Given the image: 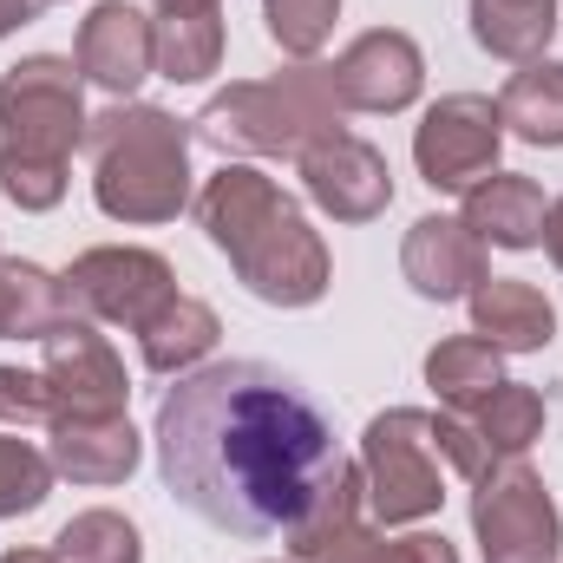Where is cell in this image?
I'll return each mask as SVG.
<instances>
[{
    "label": "cell",
    "mask_w": 563,
    "mask_h": 563,
    "mask_svg": "<svg viewBox=\"0 0 563 563\" xmlns=\"http://www.w3.org/2000/svg\"><path fill=\"white\" fill-rule=\"evenodd\" d=\"M73 66H79V79H92L99 92L132 99L144 79L157 73V20H144V7H132V0H99V7L79 20Z\"/></svg>",
    "instance_id": "cell-13"
},
{
    "label": "cell",
    "mask_w": 563,
    "mask_h": 563,
    "mask_svg": "<svg viewBox=\"0 0 563 563\" xmlns=\"http://www.w3.org/2000/svg\"><path fill=\"white\" fill-rule=\"evenodd\" d=\"M223 66V7L217 13H157V79L203 86Z\"/></svg>",
    "instance_id": "cell-24"
},
{
    "label": "cell",
    "mask_w": 563,
    "mask_h": 563,
    "mask_svg": "<svg viewBox=\"0 0 563 563\" xmlns=\"http://www.w3.org/2000/svg\"><path fill=\"white\" fill-rule=\"evenodd\" d=\"M400 269L413 282V295H426V301H459V295H472L492 276L485 243L459 217H420L407 230V243H400Z\"/></svg>",
    "instance_id": "cell-14"
},
{
    "label": "cell",
    "mask_w": 563,
    "mask_h": 563,
    "mask_svg": "<svg viewBox=\"0 0 563 563\" xmlns=\"http://www.w3.org/2000/svg\"><path fill=\"white\" fill-rule=\"evenodd\" d=\"M361 478H367V511L380 525H420L445 505V459L432 439V413L420 407H387L361 432Z\"/></svg>",
    "instance_id": "cell-6"
},
{
    "label": "cell",
    "mask_w": 563,
    "mask_h": 563,
    "mask_svg": "<svg viewBox=\"0 0 563 563\" xmlns=\"http://www.w3.org/2000/svg\"><path fill=\"white\" fill-rule=\"evenodd\" d=\"M544 217H551V203H544L538 177H518V170L478 177L459 210V223L492 250H544Z\"/></svg>",
    "instance_id": "cell-16"
},
{
    "label": "cell",
    "mask_w": 563,
    "mask_h": 563,
    "mask_svg": "<svg viewBox=\"0 0 563 563\" xmlns=\"http://www.w3.org/2000/svg\"><path fill=\"white\" fill-rule=\"evenodd\" d=\"M308 563H459V544L445 531H413V538H380L367 525H354L347 538H334L321 558Z\"/></svg>",
    "instance_id": "cell-27"
},
{
    "label": "cell",
    "mask_w": 563,
    "mask_h": 563,
    "mask_svg": "<svg viewBox=\"0 0 563 563\" xmlns=\"http://www.w3.org/2000/svg\"><path fill=\"white\" fill-rule=\"evenodd\" d=\"M478 426V439L492 445V459H525L538 439H544V394L525 387V380H505L478 413H465Z\"/></svg>",
    "instance_id": "cell-25"
},
{
    "label": "cell",
    "mask_w": 563,
    "mask_h": 563,
    "mask_svg": "<svg viewBox=\"0 0 563 563\" xmlns=\"http://www.w3.org/2000/svg\"><path fill=\"white\" fill-rule=\"evenodd\" d=\"M86 79L59 53H26L0 79V190L20 210L66 197L73 151H86Z\"/></svg>",
    "instance_id": "cell-3"
},
{
    "label": "cell",
    "mask_w": 563,
    "mask_h": 563,
    "mask_svg": "<svg viewBox=\"0 0 563 563\" xmlns=\"http://www.w3.org/2000/svg\"><path fill=\"white\" fill-rule=\"evenodd\" d=\"M164 492L230 538H276L334 465L321 400L263 361H210L157 400Z\"/></svg>",
    "instance_id": "cell-1"
},
{
    "label": "cell",
    "mask_w": 563,
    "mask_h": 563,
    "mask_svg": "<svg viewBox=\"0 0 563 563\" xmlns=\"http://www.w3.org/2000/svg\"><path fill=\"white\" fill-rule=\"evenodd\" d=\"M53 459L33 445V439H20V432H0V518H26V511H40L46 505V492H53Z\"/></svg>",
    "instance_id": "cell-28"
},
{
    "label": "cell",
    "mask_w": 563,
    "mask_h": 563,
    "mask_svg": "<svg viewBox=\"0 0 563 563\" xmlns=\"http://www.w3.org/2000/svg\"><path fill=\"white\" fill-rule=\"evenodd\" d=\"M46 7H53V0H0V40H7V33H20L26 20H40Z\"/></svg>",
    "instance_id": "cell-32"
},
{
    "label": "cell",
    "mask_w": 563,
    "mask_h": 563,
    "mask_svg": "<svg viewBox=\"0 0 563 563\" xmlns=\"http://www.w3.org/2000/svg\"><path fill=\"white\" fill-rule=\"evenodd\" d=\"M190 132L203 144H217L223 157L230 151H243V157H301L308 144L341 132V99H334L328 66L295 59L276 79H243V86L217 92L190 119Z\"/></svg>",
    "instance_id": "cell-5"
},
{
    "label": "cell",
    "mask_w": 563,
    "mask_h": 563,
    "mask_svg": "<svg viewBox=\"0 0 563 563\" xmlns=\"http://www.w3.org/2000/svg\"><path fill=\"white\" fill-rule=\"evenodd\" d=\"M432 439H439V459H445V472H459L465 485H478L498 459H492V445L478 439V426L465 420V413H432Z\"/></svg>",
    "instance_id": "cell-30"
},
{
    "label": "cell",
    "mask_w": 563,
    "mask_h": 563,
    "mask_svg": "<svg viewBox=\"0 0 563 563\" xmlns=\"http://www.w3.org/2000/svg\"><path fill=\"white\" fill-rule=\"evenodd\" d=\"M190 139L197 132L164 106L119 99L86 125L92 203L112 223H170L177 210H190Z\"/></svg>",
    "instance_id": "cell-4"
},
{
    "label": "cell",
    "mask_w": 563,
    "mask_h": 563,
    "mask_svg": "<svg viewBox=\"0 0 563 563\" xmlns=\"http://www.w3.org/2000/svg\"><path fill=\"white\" fill-rule=\"evenodd\" d=\"M328 79H334L341 112H407L426 92V53L407 33L374 26L328 66Z\"/></svg>",
    "instance_id": "cell-12"
},
{
    "label": "cell",
    "mask_w": 563,
    "mask_h": 563,
    "mask_svg": "<svg viewBox=\"0 0 563 563\" xmlns=\"http://www.w3.org/2000/svg\"><path fill=\"white\" fill-rule=\"evenodd\" d=\"M472 40L492 59L531 66L558 40V0H472Z\"/></svg>",
    "instance_id": "cell-22"
},
{
    "label": "cell",
    "mask_w": 563,
    "mask_h": 563,
    "mask_svg": "<svg viewBox=\"0 0 563 563\" xmlns=\"http://www.w3.org/2000/svg\"><path fill=\"white\" fill-rule=\"evenodd\" d=\"M217 334H223V321H217L210 301H197V295H170V301L139 328V354H144L151 374L184 380V374H197V367L217 354Z\"/></svg>",
    "instance_id": "cell-18"
},
{
    "label": "cell",
    "mask_w": 563,
    "mask_h": 563,
    "mask_svg": "<svg viewBox=\"0 0 563 563\" xmlns=\"http://www.w3.org/2000/svg\"><path fill=\"white\" fill-rule=\"evenodd\" d=\"M426 387L439 394L445 413H478L505 387V354L485 334H452L426 354Z\"/></svg>",
    "instance_id": "cell-20"
},
{
    "label": "cell",
    "mask_w": 563,
    "mask_h": 563,
    "mask_svg": "<svg viewBox=\"0 0 563 563\" xmlns=\"http://www.w3.org/2000/svg\"><path fill=\"white\" fill-rule=\"evenodd\" d=\"M498 151H505V119H498V99L485 92H445L413 125V164L432 190L465 197L478 177L498 170Z\"/></svg>",
    "instance_id": "cell-9"
},
{
    "label": "cell",
    "mask_w": 563,
    "mask_h": 563,
    "mask_svg": "<svg viewBox=\"0 0 563 563\" xmlns=\"http://www.w3.org/2000/svg\"><path fill=\"white\" fill-rule=\"evenodd\" d=\"M361 505H367L361 459H341V452H334V465L321 472V485L308 492V505H301V511H295V525L282 531V538H288V558H295V563L321 558L334 538H347V531L361 525Z\"/></svg>",
    "instance_id": "cell-19"
},
{
    "label": "cell",
    "mask_w": 563,
    "mask_h": 563,
    "mask_svg": "<svg viewBox=\"0 0 563 563\" xmlns=\"http://www.w3.org/2000/svg\"><path fill=\"white\" fill-rule=\"evenodd\" d=\"M73 308H66V288L59 276H46L40 263H20V256H0V341H46L53 328H66Z\"/></svg>",
    "instance_id": "cell-23"
},
{
    "label": "cell",
    "mask_w": 563,
    "mask_h": 563,
    "mask_svg": "<svg viewBox=\"0 0 563 563\" xmlns=\"http://www.w3.org/2000/svg\"><path fill=\"white\" fill-rule=\"evenodd\" d=\"M157 13H217V0H151Z\"/></svg>",
    "instance_id": "cell-34"
},
{
    "label": "cell",
    "mask_w": 563,
    "mask_h": 563,
    "mask_svg": "<svg viewBox=\"0 0 563 563\" xmlns=\"http://www.w3.org/2000/svg\"><path fill=\"white\" fill-rule=\"evenodd\" d=\"M0 563H53V551H7Z\"/></svg>",
    "instance_id": "cell-35"
},
{
    "label": "cell",
    "mask_w": 563,
    "mask_h": 563,
    "mask_svg": "<svg viewBox=\"0 0 563 563\" xmlns=\"http://www.w3.org/2000/svg\"><path fill=\"white\" fill-rule=\"evenodd\" d=\"M472 538L485 563H558L563 558V518L558 498L525 459H498L472 485Z\"/></svg>",
    "instance_id": "cell-7"
},
{
    "label": "cell",
    "mask_w": 563,
    "mask_h": 563,
    "mask_svg": "<svg viewBox=\"0 0 563 563\" xmlns=\"http://www.w3.org/2000/svg\"><path fill=\"white\" fill-rule=\"evenodd\" d=\"M465 301H472V334H485L498 354H544L558 341V308L538 282L485 276Z\"/></svg>",
    "instance_id": "cell-15"
},
{
    "label": "cell",
    "mask_w": 563,
    "mask_h": 563,
    "mask_svg": "<svg viewBox=\"0 0 563 563\" xmlns=\"http://www.w3.org/2000/svg\"><path fill=\"white\" fill-rule=\"evenodd\" d=\"M59 288H66V308L79 321H112V328H132V334L170 295H184L177 269L157 250H139V243H99V250L73 256Z\"/></svg>",
    "instance_id": "cell-8"
},
{
    "label": "cell",
    "mask_w": 563,
    "mask_h": 563,
    "mask_svg": "<svg viewBox=\"0 0 563 563\" xmlns=\"http://www.w3.org/2000/svg\"><path fill=\"white\" fill-rule=\"evenodd\" d=\"M139 452L144 445L125 413L119 420H53V445H46L53 472L73 485H125L139 472Z\"/></svg>",
    "instance_id": "cell-17"
},
{
    "label": "cell",
    "mask_w": 563,
    "mask_h": 563,
    "mask_svg": "<svg viewBox=\"0 0 563 563\" xmlns=\"http://www.w3.org/2000/svg\"><path fill=\"white\" fill-rule=\"evenodd\" d=\"M40 374L53 387V420H119L132 400L125 361L112 354V341L92 321H66L40 341Z\"/></svg>",
    "instance_id": "cell-10"
},
{
    "label": "cell",
    "mask_w": 563,
    "mask_h": 563,
    "mask_svg": "<svg viewBox=\"0 0 563 563\" xmlns=\"http://www.w3.org/2000/svg\"><path fill=\"white\" fill-rule=\"evenodd\" d=\"M301 190L314 210H328L334 223H374L387 203H394V170L387 157L354 132H334V139L308 144L301 157Z\"/></svg>",
    "instance_id": "cell-11"
},
{
    "label": "cell",
    "mask_w": 563,
    "mask_h": 563,
    "mask_svg": "<svg viewBox=\"0 0 563 563\" xmlns=\"http://www.w3.org/2000/svg\"><path fill=\"white\" fill-rule=\"evenodd\" d=\"M341 20V0H263V26L288 59H314Z\"/></svg>",
    "instance_id": "cell-29"
},
{
    "label": "cell",
    "mask_w": 563,
    "mask_h": 563,
    "mask_svg": "<svg viewBox=\"0 0 563 563\" xmlns=\"http://www.w3.org/2000/svg\"><path fill=\"white\" fill-rule=\"evenodd\" d=\"M197 223L230 256L236 282L269 308H314L334 282L321 230L301 217V203L276 177H263L250 164H223L197 190Z\"/></svg>",
    "instance_id": "cell-2"
},
{
    "label": "cell",
    "mask_w": 563,
    "mask_h": 563,
    "mask_svg": "<svg viewBox=\"0 0 563 563\" xmlns=\"http://www.w3.org/2000/svg\"><path fill=\"white\" fill-rule=\"evenodd\" d=\"M0 420L53 426V387H46L40 367H13V361H0Z\"/></svg>",
    "instance_id": "cell-31"
},
{
    "label": "cell",
    "mask_w": 563,
    "mask_h": 563,
    "mask_svg": "<svg viewBox=\"0 0 563 563\" xmlns=\"http://www.w3.org/2000/svg\"><path fill=\"white\" fill-rule=\"evenodd\" d=\"M53 563H144V538L119 511H79L59 525Z\"/></svg>",
    "instance_id": "cell-26"
},
{
    "label": "cell",
    "mask_w": 563,
    "mask_h": 563,
    "mask_svg": "<svg viewBox=\"0 0 563 563\" xmlns=\"http://www.w3.org/2000/svg\"><path fill=\"white\" fill-rule=\"evenodd\" d=\"M544 256L563 269V197L551 203V217H544Z\"/></svg>",
    "instance_id": "cell-33"
},
{
    "label": "cell",
    "mask_w": 563,
    "mask_h": 563,
    "mask_svg": "<svg viewBox=\"0 0 563 563\" xmlns=\"http://www.w3.org/2000/svg\"><path fill=\"white\" fill-rule=\"evenodd\" d=\"M498 119H505L511 139L538 144V151H558L563 144V66L558 59L518 66L505 79V92H498Z\"/></svg>",
    "instance_id": "cell-21"
}]
</instances>
